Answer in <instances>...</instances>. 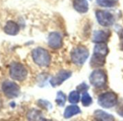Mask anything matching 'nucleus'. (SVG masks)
I'll use <instances>...</instances> for the list:
<instances>
[{"label":"nucleus","mask_w":123,"mask_h":121,"mask_svg":"<svg viewBox=\"0 0 123 121\" xmlns=\"http://www.w3.org/2000/svg\"><path fill=\"white\" fill-rule=\"evenodd\" d=\"M32 57L34 62L40 67H47L51 61V56L49 52L42 47L34 49L32 51Z\"/></svg>","instance_id":"obj_1"},{"label":"nucleus","mask_w":123,"mask_h":121,"mask_svg":"<svg viewBox=\"0 0 123 121\" xmlns=\"http://www.w3.org/2000/svg\"><path fill=\"white\" fill-rule=\"evenodd\" d=\"M10 75L15 80L23 81L27 77L28 71L22 64L13 62L10 67Z\"/></svg>","instance_id":"obj_2"},{"label":"nucleus","mask_w":123,"mask_h":121,"mask_svg":"<svg viewBox=\"0 0 123 121\" xmlns=\"http://www.w3.org/2000/svg\"><path fill=\"white\" fill-rule=\"evenodd\" d=\"M117 102V95L114 92H106L99 95L98 104L103 108L109 109L114 107Z\"/></svg>","instance_id":"obj_3"},{"label":"nucleus","mask_w":123,"mask_h":121,"mask_svg":"<svg viewBox=\"0 0 123 121\" xmlns=\"http://www.w3.org/2000/svg\"><path fill=\"white\" fill-rule=\"evenodd\" d=\"M88 50L84 46H78L74 48L71 53V59L73 62L77 65L83 64L88 58Z\"/></svg>","instance_id":"obj_4"},{"label":"nucleus","mask_w":123,"mask_h":121,"mask_svg":"<svg viewBox=\"0 0 123 121\" xmlns=\"http://www.w3.org/2000/svg\"><path fill=\"white\" fill-rule=\"evenodd\" d=\"M90 83L95 88H104L106 83V75L105 72L101 69L94 70L90 76Z\"/></svg>","instance_id":"obj_5"},{"label":"nucleus","mask_w":123,"mask_h":121,"mask_svg":"<svg viewBox=\"0 0 123 121\" xmlns=\"http://www.w3.org/2000/svg\"><path fill=\"white\" fill-rule=\"evenodd\" d=\"M2 89L4 93L10 98H16L20 94V88L19 86L14 82L12 81H5L2 83Z\"/></svg>","instance_id":"obj_6"},{"label":"nucleus","mask_w":123,"mask_h":121,"mask_svg":"<svg viewBox=\"0 0 123 121\" xmlns=\"http://www.w3.org/2000/svg\"><path fill=\"white\" fill-rule=\"evenodd\" d=\"M96 16L98 23L102 26H105V27L110 26L114 22V16L111 13L108 11L97 10L96 12Z\"/></svg>","instance_id":"obj_7"},{"label":"nucleus","mask_w":123,"mask_h":121,"mask_svg":"<svg viewBox=\"0 0 123 121\" xmlns=\"http://www.w3.org/2000/svg\"><path fill=\"white\" fill-rule=\"evenodd\" d=\"M71 72L70 71H67V70H62L59 72H58L56 74V76L53 77L51 80H50V83L53 87H56L59 85H61L64 81H65L66 80H68L69 77H70L71 76Z\"/></svg>","instance_id":"obj_8"},{"label":"nucleus","mask_w":123,"mask_h":121,"mask_svg":"<svg viewBox=\"0 0 123 121\" xmlns=\"http://www.w3.org/2000/svg\"><path fill=\"white\" fill-rule=\"evenodd\" d=\"M48 45L53 49H59L62 46V37L58 32H52L48 37Z\"/></svg>","instance_id":"obj_9"},{"label":"nucleus","mask_w":123,"mask_h":121,"mask_svg":"<svg viewBox=\"0 0 123 121\" xmlns=\"http://www.w3.org/2000/svg\"><path fill=\"white\" fill-rule=\"evenodd\" d=\"M110 34L107 31L103 30L95 31L93 34V42L97 44L99 43H104L106 41L108 40Z\"/></svg>","instance_id":"obj_10"},{"label":"nucleus","mask_w":123,"mask_h":121,"mask_svg":"<svg viewBox=\"0 0 123 121\" xmlns=\"http://www.w3.org/2000/svg\"><path fill=\"white\" fill-rule=\"evenodd\" d=\"M93 117L96 121H114V117L104 110L96 109L93 113Z\"/></svg>","instance_id":"obj_11"},{"label":"nucleus","mask_w":123,"mask_h":121,"mask_svg":"<svg viewBox=\"0 0 123 121\" xmlns=\"http://www.w3.org/2000/svg\"><path fill=\"white\" fill-rule=\"evenodd\" d=\"M20 31V27L18 24L12 21H9L7 22L6 25L4 27V31L11 36H15L18 34Z\"/></svg>","instance_id":"obj_12"},{"label":"nucleus","mask_w":123,"mask_h":121,"mask_svg":"<svg viewBox=\"0 0 123 121\" xmlns=\"http://www.w3.org/2000/svg\"><path fill=\"white\" fill-rule=\"evenodd\" d=\"M74 9L80 13H86L88 10L87 0H73Z\"/></svg>","instance_id":"obj_13"},{"label":"nucleus","mask_w":123,"mask_h":121,"mask_svg":"<svg viewBox=\"0 0 123 121\" xmlns=\"http://www.w3.org/2000/svg\"><path fill=\"white\" fill-rule=\"evenodd\" d=\"M27 118L28 121H47L43 116L41 111L37 109H31L27 114Z\"/></svg>","instance_id":"obj_14"},{"label":"nucleus","mask_w":123,"mask_h":121,"mask_svg":"<svg viewBox=\"0 0 123 121\" xmlns=\"http://www.w3.org/2000/svg\"><path fill=\"white\" fill-rule=\"evenodd\" d=\"M81 112L80 107L77 105H70L67 106L64 111V117L66 119H69L75 115H77Z\"/></svg>","instance_id":"obj_15"},{"label":"nucleus","mask_w":123,"mask_h":121,"mask_svg":"<svg viewBox=\"0 0 123 121\" xmlns=\"http://www.w3.org/2000/svg\"><path fill=\"white\" fill-rule=\"evenodd\" d=\"M105 64V56L93 53L91 60V64L93 67H100Z\"/></svg>","instance_id":"obj_16"},{"label":"nucleus","mask_w":123,"mask_h":121,"mask_svg":"<svg viewBox=\"0 0 123 121\" xmlns=\"http://www.w3.org/2000/svg\"><path fill=\"white\" fill-rule=\"evenodd\" d=\"M108 52H109V49L105 43H99L96 45L93 50V53L101 55L103 56H106Z\"/></svg>","instance_id":"obj_17"},{"label":"nucleus","mask_w":123,"mask_h":121,"mask_svg":"<svg viewBox=\"0 0 123 121\" xmlns=\"http://www.w3.org/2000/svg\"><path fill=\"white\" fill-rule=\"evenodd\" d=\"M80 93L78 91H73L70 92L69 94V96H68L69 102L73 104H78L80 101Z\"/></svg>","instance_id":"obj_18"},{"label":"nucleus","mask_w":123,"mask_h":121,"mask_svg":"<svg viewBox=\"0 0 123 121\" xmlns=\"http://www.w3.org/2000/svg\"><path fill=\"white\" fill-rule=\"evenodd\" d=\"M96 3L104 8H112L116 5V0H96Z\"/></svg>","instance_id":"obj_19"},{"label":"nucleus","mask_w":123,"mask_h":121,"mask_svg":"<svg viewBox=\"0 0 123 121\" xmlns=\"http://www.w3.org/2000/svg\"><path fill=\"white\" fill-rule=\"evenodd\" d=\"M55 101H56L58 106H59L61 107L64 106L65 104V102H66V96H65V94L63 93V92H62V91H58Z\"/></svg>","instance_id":"obj_20"},{"label":"nucleus","mask_w":123,"mask_h":121,"mask_svg":"<svg viewBox=\"0 0 123 121\" xmlns=\"http://www.w3.org/2000/svg\"><path fill=\"white\" fill-rule=\"evenodd\" d=\"M93 102L91 96L88 93V92H85L83 93L81 97V103L83 106H89L91 105Z\"/></svg>","instance_id":"obj_21"},{"label":"nucleus","mask_w":123,"mask_h":121,"mask_svg":"<svg viewBox=\"0 0 123 121\" xmlns=\"http://www.w3.org/2000/svg\"><path fill=\"white\" fill-rule=\"evenodd\" d=\"M38 104L41 106L45 108V109H51L52 106L51 104V103H49V101H46V100H39L38 101Z\"/></svg>","instance_id":"obj_22"},{"label":"nucleus","mask_w":123,"mask_h":121,"mask_svg":"<svg viewBox=\"0 0 123 121\" xmlns=\"http://www.w3.org/2000/svg\"><path fill=\"white\" fill-rule=\"evenodd\" d=\"M77 90L79 93H85L87 92V90H88V85H87L86 83H82L80 85L78 86Z\"/></svg>","instance_id":"obj_23"},{"label":"nucleus","mask_w":123,"mask_h":121,"mask_svg":"<svg viewBox=\"0 0 123 121\" xmlns=\"http://www.w3.org/2000/svg\"><path fill=\"white\" fill-rule=\"evenodd\" d=\"M120 37H121V38L123 39V29L121 31V33H120Z\"/></svg>","instance_id":"obj_24"},{"label":"nucleus","mask_w":123,"mask_h":121,"mask_svg":"<svg viewBox=\"0 0 123 121\" xmlns=\"http://www.w3.org/2000/svg\"><path fill=\"white\" fill-rule=\"evenodd\" d=\"M122 49H123V45H122Z\"/></svg>","instance_id":"obj_25"}]
</instances>
